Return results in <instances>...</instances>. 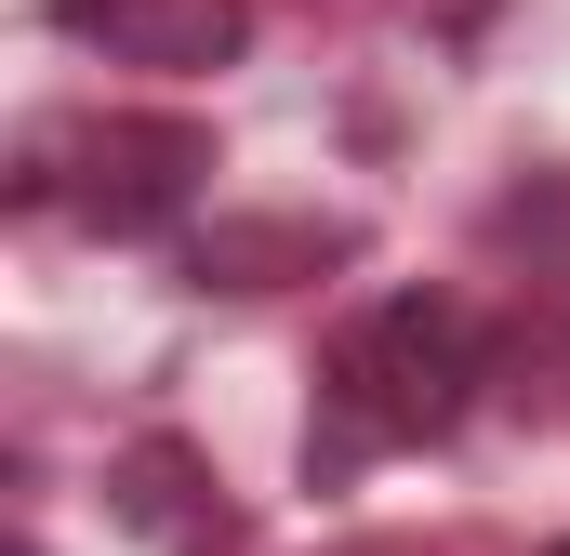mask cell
Here are the masks:
<instances>
[{
	"mask_svg": "<svg viewBox=\"0 0 570 556\" xmlns=\"http://www.w3.org/2000/svg\"><path fill=\"white\" fill-rule=\"evenodd\" d=\"M332 252H345L332 226H226V239H199V278L266 291V266H332Z\"/></svg>",
	"mask_w": 570,
	"mask_h": 556,
	"instance_id": "5b68a950",
	"label": "cell"
},
{
	"mask_svg": "<svg viewBox=\"0 0 570 556\" xmlns=\"http://www.w3.org/2000/svg\"><path fill=\"white\" fill-rule=\"evenodd\" d=\"M478 398V318L451 291H385L332 331L318 358V437H305V477H345L372 450H412Z\"/></svg>",
	"mask_w": 570,
	"mask_h": 556,
	"instance_id": "6da1fadb",
	"label": "cell"
},
{
	"mask_svg": "<svg viewBox=\"0 0 570 556\" xmlns=\"http://www.w3.org/2000/svg\"><path fill=\"white\" fill-rule=\"evenodd\" d=\"M13 556H40V544H13Z\"/></svg>",
	"mask_w": 570,
	"mask_h": 556,
	"instance_id": "8992f818",
	"label": "cell"
},
{
	"mask_svg": "<svg viewBox=\"0 0 570 556\" xmlns=\"http://www.w3.org/2000/svg\"><path fill=\"white\" fill-rule=\"evenodd\" d=\"M80 40H107L120 67H226L253 40V0H53Z\"/></svg>",
	"mask_w": 570,
	"mask_h": 556,
	"instance_id": "3957f363",
	"label": "cell"
},
{
	"mask_svg": "<svg viewBox=\"0 0 570 556\" xmlns=\"http://www.w3.org/2000/svg\"><path fill=\"white\" fill-rule=\"evenodd\" d=\"M80 146H94L80 212L120 226V239H134V226H173V212L199 199V172H213V133H199V120H94Z\"/></svg>",
	"mask_w": 570,
	"mask_h": 556,
	"instance_id": "7a4b0ae2",
	"label": "cell"
},
{
	"mask_svg": "<svg viewBox=\"0 0 570 556\" xmlns=\"http://www.w3.org/2000/svg\"><path fill=\"white\" fill-rule=\"evenodd\" d=\"M107 504L134 517L146 544H173V556H213V544H226V504H213V464H199L186 437H134V450L107 464Z\"/></svg>",
	"mask_w": 570,
	"mask_h": 556,
	"instance_id": "277c9868",
	"label": "cell"
}]
</instances>
